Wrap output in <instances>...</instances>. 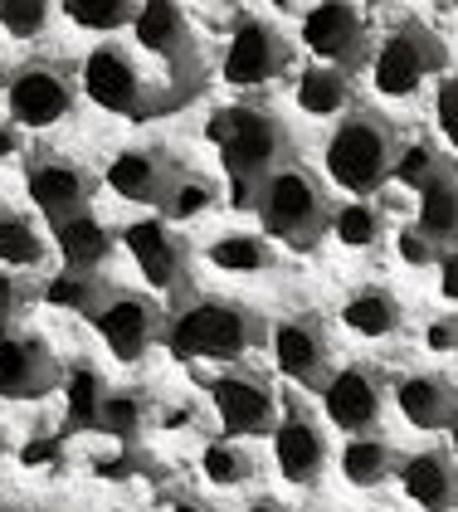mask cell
I'll list each match as a JSON object with an SVG mask.
<instances>
[{"mask_svg": "<svg viewBox=\"0 0 458 512\" xmlns=\"http://www.w3.org/2000/svg\"><path fill=\"white\" fill-rule=\"evenodd\" d=\"M181 161L171 147H161V142H132V147H122L113 161H108V186H113V196L132 200V205H152L161 210L166 196H171V186L181 181Z\"/></svg>", "mask_w": 458, "mask_h": 512, "instance_id": "17", "label": "cell"}, {"mask_svg": "<svg viewBox=\"0 0 458 512\" xmlns=\"http://www.w3.org/2000/svg\"><path fill=\"white\" fill-rule=\"evenodd\" d=\"M449 439H454V454H458V420H454V425H449Z\"/></svg>", "mask_w": 458, "mask_h": 512, "instance_id": "46", "label": "cell"}, {"mask_svg": "<svg viewBox=\"0 0 458 512\" xmlns=\"http://www.w3.org/2000/svg\"><path fill=\"white\" fill-rule=\"evenodd\" d=\"M444 64H449L444 40L424 20L405 15L381 40V49L371 54V79H376V88H381L385 98H410L424 79L444 74Z\"/></svg>", "mask_w": 458, "mask_h": 512, "instance_id": "8", "label": "cell"}, {"mask_svg": "<svg viewBox=\"0 0 458 512\" xmlns=\"http://www.w3.org/2000/svg\"><path fill=\"white\" fill-rule=\"evenodd\" d=\"M5 449H10V439H5V430H0V459H5Z\"/></svg>", "mask_w": 458, "mask_h": 512, "instance_id": "47", "label": "cell"}, {"mask_svg": "<svg viewBox=\"0 0 458 512\" xmlns=\"http://www.w3.org/2000/svg\"><path fill=\"white\" fill-rule=\"evenodd\" d=\"M152 425V395L142 386H113L108 400H103V425L98 434H113L122 444H137Z\"/></svg>", "mask_w": 458, "mask_h": 512, "instance_id": "31", "label": "cell"}, {"mask_svg": "<svg viewBox=\"0 0 458 512\" xmlns=\"http://www.w3.org/2000/svg\"><path fill=\"white\" fill-rule=\"evenodd\" d=\"M322 410L342 434H371L385 420V405L395 400V376L381 361H346L322 386Z\"/></svg>", "mask_w": 458, "mask_h": 512, "instance_id": "9", "label": "cell"}, {"mask_svg": "<svg viewBox=\"0 0 458 512\" xmlns=\"http://www.w3.org/2000/svg\"><path fill=\"white\" fill-rule=\"evenodd\" d=\"M78 93H83V83L64 59H25L5 79V108L20 127L44 132V127H59L74 113Z\"/></svg>", "mask_w": 458, "mask_h": 512, "instance_id": "7", "label": "cell"}, {"mask_svg": "<svg viewBox=\"0 0 458 512\" xmlns=\"http://www.w3.org/2000/svg\"><path fill=\"white\" fill-rule=\"evenodd\" d=\"M268 317L239 298H220V293H205L186 303L181 313L166 322V347L181 356V361H239L254 347L268 342Z\"/></svg>", "mask_w": 458, "mask_h": 512, "instance_id": "2", "label": "cell"}, {"mask_svg": "<svg viewBox=\"0 0 458 512\" xmlns=\"http://www.w3.org/2000/svg\"><path fill=\"white\" fill-rule=\"evenodd\" d=\"M78 83H83V98H88L93 108L113 113V118L137 122V118H152V113L166 108V88L156 79H147V69L137 64V54L113 40L98 44V49L83 59Z\"/></svg>", "mask_w": 458, "mask_h": 512, "instance_id": "6", "label": "cell"}, {"mask_svg": "<svg viewBox=\"0 0 458 512\" xmlns=\"http://www.w3.org/2000/svg\"><path fill=\"white\" fill-rule=\"evenodd\" d=\"M342 327L356 337H395L405 327V303L385 283H361L342 303Z\"/></svg>", "mask_w": 458, "mask_h": 512, "instance_id": "25", "label": "cell"}, {"mask_svg": "<svg viewBox=\"0 0 458 512\" xmlns=\"http://www.w3.org/2000/svg\"><path fill=\"white\" fill-rule=\"evenodd\" d=\"M439 293L458 308V244H449V249L439 254Z\"/></svg>", "mask_w": 458, "mask_h": 512, "instance_id": "42", "label": "cell"}, {"mask_svg": "<svg viewBox=\"0 0 458 512\" xmlns=\"http://www.w3.org/2000/svg\"><path fill=\"white\" fill-rule=\"evenodd\" d=\"M122 249L137 259L142 278L156 293H186L191 288V239L181 235L171 220H132L122 230Z\"/></svg>", "mask_w": 458, "mask_h": 512, "instance_id": "15", "label": "cell"}, {"mask_svg": "<svg viewBox=\"0 0 458 512\" xmlns=\"http://www.w3.org/2000/svg\"><path fill=\"white\" fill-rule=\"evenodd\" d=\"M273 342V366L278 376H288L293 386H307V391H322L327 376H332V332L322 313H288L273 322L268 332Z\"/></svg>", "mask_w": 458, "mask_h": 512, "instance_id": "12", "label": "cell"}, {"mask_svg": "<svg viewBox=\"0 0 458 512\" xmlns=\"http://www.w3.org/2000/svg\"><path fill=\"white\" fill-rule=\"evenodd\" d=\"M273 5H278V10H298L303 0H273Z\"/></svg>", "mask_w": 458, "mask_h": 512, "instance_id": "45", "label": "cell"}, {"mask_svg": "<svg viewBox=\"0 0 458 512\" xmlns=\"http://www.w3.org/2000/svg\"><path fill=\"white\" fill-rule=\"evenodd\" d=\"M44 259H49V244L35 230V220L20 210H0V264L35 274V269H44Z\"/></svg>", "mask_w": 458, "mask_h": 512, "instance_id": "32", "label": "cell"}, {"mask_svg": "<svg viewBox=\"0 0 458 512\" xmlns=\"http://www.w3.org/2000/svg\"><path fill=\"white\" fill-rule=\"evenodd\" d=\"M64 381L54 347L35 332H0V400H44Z\"/></svg>", "mask_w": 458, "mask_h": 512, "instance_id": "18", "label": "cell"}, {"mask_svg": "<svg viewBox=\"0 0 458 512\" xmlns=\"http://www.w3.org/2000/svg\"><path fill=\"white\" fill-rule=\"evenodd\" d=\"M200 473H205V483H215V488H244V483H254L259 478V454L244 444V439H210L205 449H200Z\"/></svg>", "mask_w": 458, "mask_h": 512, "instance_id": "29", "label": "cell"}, {"mask_svg": "<svg viewBox=\"0 0 458 512\" xmlns=\"http://www.w3.org/2000/svg\"><path fill=\"white\" fill-rule=\"evenodd\" d=\"M454 15H458V5H454Z\"/></svg>", "mask_w": 458, "mask_h": 512, "instance_id": "50", "label": "cell"}, {"mask_svg": "<svg viewBox=\"0 0 458 512\" xmlns=\"http://www.w3.org/2000/svg\"><path fill=\"white\" fill-rule=\"evenodd\" d=\"M244 512H298L293 503H283V498H249Z\"/></svg>", "mask_w": 458, "mask_h": 512, "instance_id": "43", "label": "cell"}, {"mask_svg": "<svg viewBox=\"0 0 458 512\" xmlns=\"http://www.w3.org/2000/svg\"><path fill=\"white\" fill-rule=\"evenodd\" d=\"M298 108L307 118H337V113H351L356 103V74H346L337 64H307L298 74V88H293Z\"/></svg>", "mask_w": 458, "mask_h": 512, "instance_id": "26", "label": "cell"}, {"mask_svg": "<svg viewBox=\"0 0 458 512\" xmlns=\"http://www.w3.org/2000/svg\"><path fill=\"white\" fill-rule=\"evenodd\" d=\"M205 5H210V0H205Z\"/></svg>", "mask_w": 458, "mask_h": 512, "instance_id": "51", "label": "cell"}, {"mask_svg": "<svg viewBox=\"0 0 458 512\" xmlns=\"http://www.w3.org/2000/svg\"><path fill=\"white\" fill-rule=\"evenodd\" d=\"M205 391H210V405H215L225 434H234V439H259V434H273V425H278V391H273L268 371L229 366L205 381Z\"/></svg>", "mask_w": 458, "mask_h": 512, "instance_id": "10", "label": "cell"}, {"mask_svg": "<svg viewBox=\"0 0 458 512\" xmlns=\"http://www.w3.org/2000/svg\"><path fill=\"white\" fill-rule=\"evenodd\" d=\"M254 210L264 220L268 239H278L288 249H303V254L322 244V235L332 230V215H337L327 181L303 161H288L283 171H273L259 200H254Z\"/></svg>", "mask_w": 458, "mask_h": 512, "instance_id": "4", "label": "cell"}, {"mask_svg": "<svg viewBox=\"0 0 458 512\" xmlns=\"http://www.w3.org/2000/svg\"><path fill=\"white\" fill-rule=\"evenodd\" d=\"M395 249H400V259H405V264H439V254H444L434 239L424 235L420 225H405L400 239H395Z\"/></svg>", "mask_w": 458, "mask_h": 512, "instance_id": "40", "label": "cell"}, {"mask_svg": "<svg viewBox=\"0 0 458 512\" xmlns=\"http://www.w3.org/2000/svg\"><path fill=\"white\" fill-rule=\"evenodd\" d=\"M439 147H429V142H405V152H400V161H395V181H405V186H415L420 191V181L439 166Z\"/></svg>", "mask_w": 458, "mask_h": 512, "instance_id": "38", "label": "cell"}, {"mask_svg": "<svg viewBox=\"0 0 458 512\" xmlns=\"http://www.w3.org/2000/svg\"><path fill=\"white\" fill-rule=\"evenodd\" d=\"M395 410L410 430L444 434L458 420V386L444 371H410L395 381Z\"/></svg>", "mask_w": 458, "mask_h": 512, "instance_id": "20", "label": "cell"}, {"mask_svg": "<svg viewBox=\"0 0 458 512\" xmlns=\"http://www.w3.org/2000/svg\"><path fill=\"white\" fill-rule=\"evenodd\" d=\"M220 205V186L210 181V176H200V171H181V181L171 186V196L161 205V215L166 220H200L205 210H215Z\"/></svg>", "mask_w": 458, "mask_h": 512, "instance_id": "34", "label": "cell"}, {"mask_svg": "<svg viewBox=\"0 0 458 512\" xmlns=\"http://www.w3.org/2000/svg\"><path fill=\"white\" fill-rule=\"evenodd\" d=\"M0 83H5V69H0Z\"/></svg>", "mask_w": 458, "mask_h": 512, "instance_id": "49", "label": "cell"}, {"mask_svg": "<svg viewBox=\"0 0 458 512\" xmlns=\"http://www.w3.org/2000/svg\"><path fill=\"white\" fill-rule=\"evenodd\" d=\"M25 191H30V200L39 205L44 220H64V215H74V210H88L98 181H93V171H88L83 161L44 152V157H35L30 171H25Z\"/></svg>", "mask_w": 458, "mask_h": 512, "instance_id": "19", "label": "cell"}, {"mask_svg": "<svg viewBox=\"0 0 458 512\" xmlns=\"http://www.w3.org/2000/svg\"><path fill=\"white\" fill-rule=\"evenodd\" d=\"M405 449H395L385 434H346V449L337 454V469L351 488H381L390 478H400Z\"/></svg>", "mask_w": 458, "mask_h": 512, "instance_id": "24", "label": "cell"}, {"mask_svg": "<svg viewBox=\"0 0 458 512\" xmlns=\"http://www.w3.org/2000/svg\"><path fill=\"white\" fill-rule=\"evenodd\" d=\"M59 5H64V15L74 20L78 30H93V35L132 25V15H137V0H59Z\"/></svg>", "mask_w": 458, "mask_h": 512, "instance_id": "35", "label": "cell"}, {"mask_svg": "<svg viewBox=\"0 0 458 512\" xmlns=\"http://www.w3.org/2000/svg\"><path fill=\"white\" fill-rule=\"evenodd\" d=\"M303 44L322 64H337L346 74H361L371 64V30L351 0H317L303 15Z\"/></svg>", "mask_w": 458, "mask_h": 512, "instance_id": "14", "label": "cell"}, {"mask_svg": "<svg viewBox=\"0 0 458 512\" xmlns=\"http://www.w3.org/2000/svg\"><path fill=\"white\" fill-rule=\"evenodd\" d=\"M171 512H220L215 503H205V498H176V508Z\"/></svg>", "mask_w": 458, "mask_h": 512, "instance_id": "44", "label": "cell"}, {"mask_svg": "<svg viewBox=\"0 0 458 512\" xmlns=\"http://www.w3.org/2000/svg\"><path fill=\"white\" fill-rule=\"evenodd\" d=\"M293 64V44L283 40L278 25H268L264 15H239L234 30H229L225 44V83L234 88H259V83H273L288 74Z\"/></svg>", "mask_w": 458, "mask_h": 512, "instance_id": "13", "label": "cell"}, {"mask_svg": "<svg viewBox=\"0 0 458 512\" xmlns=\"http://www.w3.org/2000/svg\"><path fill=\"white\" fill-rule=\"evenodd\" d=\"M113 293V283L103 274H88V269H59L54 278H44L39 288V303L59 308V313H78V317H93L103 308V298Z\"/></svg>", "mask_w": 458, "mask_h": 512, "instance_id": "28", "label": "cell"}, {"mask_svg": "<svg viewBox=\"0 0 458 512\" xmlns=\"http://www.w3.org/2000/svg\"><path fill=\"white\" fill-rule=\"evenodd\" d=\"M54 20V0H0V30L10 40H39Z\"/></svg>", "mask_w": 458, "mask_h": 512, "instance_id": "36", "label": "cell"}, {"mask_svg": "<svg viewBox=\"0 0 458 512\" xmlns=\"http://www.w3.org/2000/svg\"><path fill=\"white\" fill-rule=\"evenodd\" d=\"M205 259H210L220 274H268V269L278 264V254H273L268 235H244V230L210 239Z\"/></svg>", "mask_w": 458, "mask_h": 512, "instance_id": "30", "label": "cell"}, {"mask_svg": "<svg viewBox=\"0 0 458 512\" xmlns=\"http://www.w3.org/2000/svg\"><path fill=\"white\" fill-rule=\"evenodd\" d=\"M49 230H54V249H59L64 269H88V274H103V264L122 244V235L113 225H103L93 210H74L64 220H49Z\"/></svg>", "mask_w": 458, "mask_h": 512, "instance_id": "22", "label": "cell"}, {"mask_svg": "<svg viewBox=\"0 0 458 512\" xmlns=\"http://www.w3.org/2000/svg\"><path fill=\"white\" fill-rule=\"evenodd\" d=\"M93 327H98L103 347L122 366H137L156 342H166V313H161V303H156L152 293H132V288H113L103 298V308L93 313Z\"/></svg>", "mask_w": 458, "mask_h": 512, "instance_id": "11", "label": "cell"}, {"mask_svg": "<svg viewBox=\"0 0 458 512\" xmlns=\"http://www.w3.org/2000/svg\"><path fill=\"white\" fill-rule=\"evenodd\" d=\"M132 35L152 59H161L166 108H181V103L205 93L210 74H205V59H200V44L191 35V20H186L181 0H137Z\"/></svg>", "mask_w": 458, "mask_h": 512, "instance_id": "5", "label": "cell"}, {"mask_svg": "<svg viewBox=\"0 0 458 512\" xmlns=\"http://www.w3.org/2000/svg\"><path fill=\"white\" fill-rule=\"evenodd\" d=\"M400 488L405 498L424 512H454L458 508V454L454 449H420L405 454L400 464Z\"/></svg>", "mask_w": 458, "mask_h": 512, "instance_id": "21", "label": "cell"}, {"mask_svg": "<svg viewBox=\"0 0 458 512\" xmlns=\"http://www.w3.org/2000/svg\"><path fill=\"white\" fill-rule=\"evenodd\" d=\"M424 347H429V352H444V356L458 352V308L429 322V332H424Z\"/></svg>", "mask_w": 458, "mask_h": 512, "instance_id": "41", "label": "cell"}, {"mask_svg": "<svg viewBox=\"0 0 458 512\" xmlns=\"http://www.w3.org/2000/svg\"><path fill=\"white\" fill-rule=\"evenodd\" d=\"M434 122H439L444 142L458 152V74H444L439 93H434Z\"/></svg>", "mask_w": 458, "mask_h": 512, "instance_id": "39", "label": "cell"}, {"mask_svg": "<svg viewBox=\"0 0 458 512\" xmlns=\"http://www.w3.org/2000/svg\"><path fill=\"white\" fill-rule=\"evenodd\" d=\"M420 225L439 249L458 244V161L439 157V166L420 181Z\"/></svg>", "mask_w": 458, "mask_h": 512, "instance_id": "23", "label": "cell"}, {"mask_svg": "<svg viewBox=\"0 0 458 512\" xmlns=\"http://www.w3.org/2000/svg\"><path fill=\"white\" fill-rule=\"evenodd\" d=\"M327 430H322V420L307 410L298 395H288L283 400V415H278V425H273V464L278 473L293 483V488H317L322 483V473H327Z\"/></svg>", "mask_w": 458, "mask_h": 512, "instance_id": "16", "label": "cell"}, {"mask_svg": "<svg viewBox=\"0 0 458 512\" xmlns=\"http://www.w3.org/2000/svg\"><path fill=\"white\" fill-rule=\"evenodd\" d=\"M64 405H69V425L74 430H98L103 425V400H108V376H103V366L98 361H88V356H74L69 366H64Z\"/></svg>", "mask_w": 458, "mask_h": 512, "instance_id": "27", "label": "cell"}, {"mask_svg": "<svg viewBox=\"0 0 458 512\" xmlns=\"http://www.w3.org/2000/svg\"><path fill=\"white\" fill-rule=\"evenodd\" d=\"M385 210L376 205L371 196H356L337 205V215H332V235L342 239L346 249H371V244H381L385 239Z\"/></svg>", "mask_w": 458, "mask_h": 512, "instance_id": "33", "label": "cell"}, {"mask_svg": "<svg viewBox=\"0 0 458 512\" xmlns=\"http://www.w3.org/2000/svg\"><path fill=\"white\" fill-rule=\"evenodd\" d=\"M0 512H20V508H0Z\"/></svg>", "mask_w": 458, "mask_h": 512, "instance_id": "48", "label": "cell"}, {"mask_svg": "<svg viewBox=\"0 0 458 512\" xmlns=\"http://www.w3.org/2000/svg\"><path fill=\"white\" fill-rule=\"evenodd\" d=\"M405 152L400 127L381 108H351L337 132L327 137V176L351 196H376L385 181H395V161Z\"/></svg>", "mask_w": 458, "mask_h": 512, "instance_id": "3", "label": "cell"}, {"mask_svg": "<svg viewBox=\"0 0 458 512\" xmlns=\"http://www.w3.org/2000/svg\"><path fill=\"white\" fill-rule=\"evenodd\" d=\"M210 142L225 161V176L234 181V205L254 210L259 191L268 186L273 171H283L288 161H298L293 152V132L283 127L278 113H268L259 103H229L210 113Z\"/></svg>", "mask_w": 458, "mask_h": 512, "instance_id": "1", "label": "cell"}, {"mask_svg": "<svg viewBox=\"0 0 458 512\" xmlns=\"http://www.w3.org/2000/svg\"><path fill=\"white\" fill-rule=\"evenodd\" d=\"M39 303V288L30 283L25 269H5L0 264V332H15V322Z\"/></svg>", "mask_w": 458, "mask_h": 512, "instance_id": "37", "label": "cell"}]
</instances>
